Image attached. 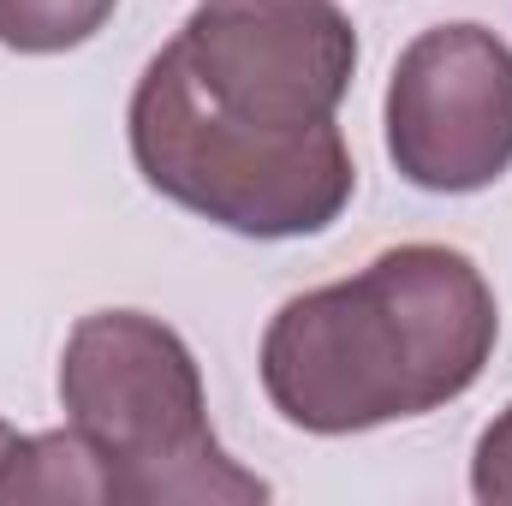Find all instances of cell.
<instances>
[{
  "instance_id": "obj_1",
  "label": "cell",
  "mask_w": 512,
  "mask_h": 506,
  "mask_svg": "<svg viewBox=\"0 0 512 506\" xmlns=\"http://www.w3.org/2000/svg\"><path fill=\"white\" fill-rule=\"evenodd\" d=\"M352 78L358 30L334 0H203L131 90V161L239 239L328 233L358 191L334 120Z\"/></svg>"
},
{
  "instance_id": "obj_2",
  "label": "cell",
  "mask_w": 512,
  "mask_h": 506,
  "mask_svg": "<svg viewBox=\"0 0 512 506\" xmlns=\"http://www.w3.org/2000/svg\"><path fill=\"white\" fill-rule=\"evenodd\" d=\"M501 340L483 268L453 245H393L262 328V393L304 435H364L465 399Z\"/></svg>"
},
{
  "instance_id": "obj_3",
  "label": "cell",
  "mask_w": 512,
  "mask_h": 506,
  "mask_svg": "<svg viewBox=\"0 0 512 506\" xmlns=\"http://www.w3.org/2000/svg\"><path fill=\"white\" fill-rule=\"evenodd\" d=\"M66 423L102 453L114 506H256L268 483L209 429L191 346L143 310H90L60 352Z\"/></svg>"
},
{
  "instance_id": "obj_4",
  "label": "cell",
  "mask_w": 512,
  "mask_h": 506,
  "mask_svg": "<svg viewBox=\"0 0 512 506\" xmlns=\"http://www.w3.org/2000/svg\"><path fill=\"white\" fill-rule=\"evenodd\" d=\"M387 161L429 197L489 191L512 167V48L489 24H435L393 60Z\"/></svg>"
},
{
  "instance_id": "obj_5",
  "label": "cell",
  "mask_w": 512,
  "mask_h": 506,
  "mask_svg": "<svg viewBox=\"0 0 512 506\" xmlns=\"http://www.w3.org/2000/svg\"><path fill=\"white\" fill-rule=\"evenodd\" d=\"M24 501H72V506H114V477L102 453L66 423L48 435H18L0 453V506Z\"/></svg>"
},
{
  "instance_id": "obj_6",
  "label": "cell",
  "mask_w": 512,
  "mask_h": 506,
  "mask_svg": "<svg viewBox=\"0 0 512 506\" xmlns=\"http://www.w3.org/2000/svg\"><path fill=\"white\" fill-rule=\"evenodd\" d=\"M120 0H0V48L12 54H66L84 48Z\"/></svg>"
},
{
  "instance_id": "obj_7",
  "label": "cell",
  "mask_w": 512,
  "mask_h": 506,
  "mask_svg": "<svg viewBox=\"0 0 512 506\" xmlns=\"http://www.w3.org/2000/svg\"><path fill=\"white\" fill-rule=\"evenodd\" d=\"M471 495L483 506H512V405L495 411V423L477 435V453H471Z\"/></svg>"
},
{
  "instance_id": "obj_8",
  "label": "cell",
  "mask_w": 512,
  "mask_h": 506,
  "mask_svg": "<svg viewBox=\"0 0 512 506\" xmlns=\"http://www.w3.org/2000/svg\"><path fill=\"white\" fill-rule=\"evenodd\" d=\"M12 441H18V429H12V423H6V417H0V453H6V447H12Z\"/></svg>"
}]
</instances>
